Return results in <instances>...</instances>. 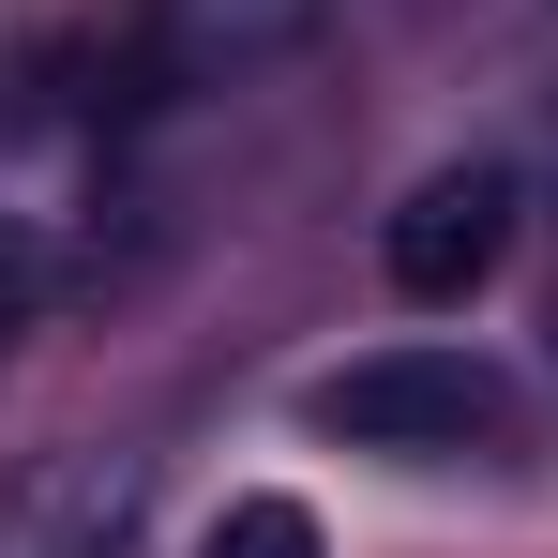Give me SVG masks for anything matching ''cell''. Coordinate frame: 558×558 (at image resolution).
Segmentation results:
<instances>
[{
    "instance_id": "5",
    "label": "cell",
    "mask_w": 558,
    "mask_h": 558,
    "mask_svg": "<svg viewBox=\"0 0 558 558\" xmlns=\"http://www.w3.org/2000/svg\"><path fill=\"white\" fill-rule=\"evenodd\" d=\"M211 558H317V513L302 498H227L211 513Z\"/></svg>"
},
{
    "instance_id": "6",
    "label": "cell",
    "mask_w": 558,
    "mask_h": 558,
    "mask_svg": "<svg viewBox=\"0 0 558 558\" xmlns=\"http://www.w3.org/2000/svg\"><path fill=\"white\" fill-rule=\"evenodd\" d=\"M31 317H46V242L0 227V332H31Z\"/></svg>"
},
{
    "instance_id": "1",
    "label": "cell",
    "mask_w": 558,
    "mask_h": 558,
    "mask_svg": "<svg viewBox=\"0 0 558 558\" xmlns=\"http://www.w3.org/2000/svg\"><path fill=\"white\" fill-rule=\"evenodd\" d=\"M317 423L363 453H468V438H498V377L468 348H377V363L317 377Z\"/></svg>"
},
{
    "instance_id": "4",
    "label": "cell",
    "mask_w": 558,
    "mask_h": 558,
    "mask_svg": "<svg viewBox=\"0 0 558 558\" xmlns=\"http://www.w3.org/2000/svg\"><path fill=\"white\" fill-rule=\"evenodd\" d=\"M167 15V61L182 76H242V61H287L317 31V0H151Z\"/></svg>"
},
{
    "instance_id": "2",
    "label": "cell",
    "mask_w": 558,
    "mask_h": 558,
    "mask_svg": "<svg viewBox=\"0 0 558 558\" xmlns=\"http://www.w3.org/2000/svg\"><path fill=\"white\" fill-rule=\"evenodd\" d=\"M498 257H513V182L498 167H438V182L392 211V287L408 302H468Z\"/></svg>"
},
{
    "instance_id": "3",
    "label": "cell",
    "mask_w": 558,
    "mask_h": 558,
    "mask_svg": "<svg viewBox=\"0 0 558 558\" xmlns=\"http://www.w3.org/2000/svg\"><path fill=\"white\" fill-rule=\"evenodd\" d=\"M136 529V468L121 453H76V468H46L15 513H0V558H106Z\"/></svg>"
}]
</instances>
